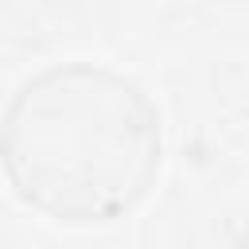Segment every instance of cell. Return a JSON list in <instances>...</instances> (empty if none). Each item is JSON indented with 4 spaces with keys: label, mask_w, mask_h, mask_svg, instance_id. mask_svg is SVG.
Returning <instances> with one entry per match:
<instances>
[{
    "label": "cell",
    "mask_w": 249,
    "mask_h": 249,
    "mask_svg": "<svg viewBox=\"0 0 249 249\" xmlns=\"http://www.w3.org/2000/svg\"><path fill=\"white\" fill-rule=\"evenodd\" d=\"M160 109L105 62H54L31 74L0 121V163L35 210L109 222L144 198L160 171Z\"/></svg>",
    "instance_id": "6da1fadb"
}]
</instances>
